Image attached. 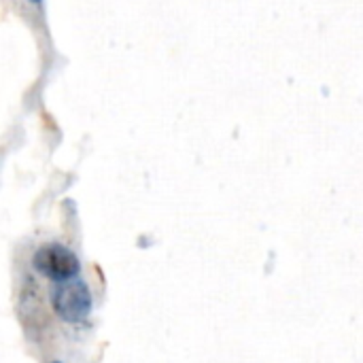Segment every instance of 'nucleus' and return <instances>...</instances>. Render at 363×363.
<instances>
[{
    "mask_svg": "<svg viewBox=\"0 0 363 363\" xmlns=\"http://www.w3.org/2000/svg\"><path fill=\"white\" fill-rule=\"evenodd\" d=\"M51 306H53V313L66 323H81L91 313V306H94L91 291L87 283L81 279L64 281L53 289Z\"/></svg>",
    "mask_w": 363,
    "mask_h": 363,
    "instance_id": "f257e3e1",
    "label": "nucleus"
},
{
    "mask_svg": "<svg viewBox=\"0 0 363 363\" xmlns=\"http://www.w3.org/2000/svg\"><path fill=\"white\" fill-rule=\"evenodd\" d=\"M32 266L45 279H51L57 283L77 279V274L81 270V262L74 255V251L60 242H47V245L38 247L32 257Z\"/></svg>",
    "mask_w": 363,
    "mask_h": 363,
    "instance_id": "f03ea898",
    "label": "nucleus"
},
{
    "mask_svg": "<svg viewBox=\"0 0 363 363\" xmlns=\"http://www.w3.org/2000/svg\"><path fill=\"white\" fill-rule=\"evenodd\" d=\"M32 2H40V0H32Z\"/></svg>",
    "mask_w": 363,
    "mask_h": 363,
    "instance_id": "7ed1b4c3",
    "label": "nucleus"
},
{
    "mask_svg": "<svg viewBox=\"0 0 363 363\" xmlns=\"http://www.w3.org/2000/svg\"><path fill=\"white\" fill-rule=\"evenodd\" d=\"M53 363H60V362H53Z\"/></svg>",
    "mask_w": 363,
    "mask_h": 363,
    "instance_id": "20e7f679",
    "label": "nucleus"
}]
</instances>
